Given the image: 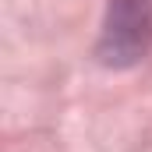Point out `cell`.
Segmentation results:
<instances>
[{"instance_id": "cell-1", "label": "cell", "mask_w": 152, "mask_h": 152, "mask_svg": "<svg viewBox=\"0 0 152 152\" xmlns=\"http://www.w3.org/2000/svg\"><path fill=\"white\" fill-rule=\"evenodd\" d=\"M152 50V0H110L96 57L106 67H131Z\"/></svg>"}]
</instances>
